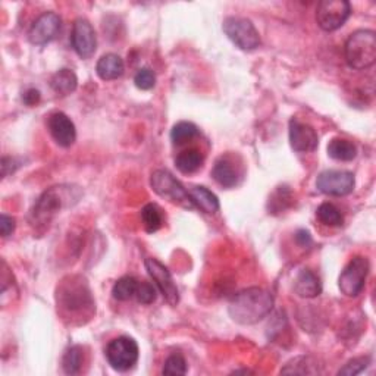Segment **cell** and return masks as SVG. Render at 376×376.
<instances>
[{
  "mask_svg": "<svg viewBox=\"0 0 376 376\" xmlns=\"http://www.w3.org/2000/svg\"><path fill=\"white\" fill-rule=\"evenodd\" d=\"M203 165V154L197 149L183 150L178 156L175 158V166L183 173H194Z\"/></svg>",
  "mask_w": 376,
  "mask_h": 376,
  "instance_id": "cell-22",
  "label": "cell"
},
{
  "mask_svg": "<svg viewBox=\"0 0 376 376\" xmlns=\"http://www.w3.org/2000/svg\"><path fill=\"white\" fill-rule=\"evenodd\" d=\"M351 15V5L345 0H322L316 8L318 26L323 31L341 28Z\"/></svg>",
  "mask_w": 376,
  "mask_h": 376,
  "instance_id": "cell-9",
  "label": "cell"
},
{
  "mask_svg": "<svg viewBox=\"0 0 376 376\" xmlns=\"http://www.w3.org/2000/svg\"><path fill=\"white\" fill-rule=\"evenodd\" d=\"M328 154L329 158L338 162H351L358 156V147L355 143H351L344 139H333L328 144Z\"/></svg>",
  "mask_w": 376,
  "mask_h": 376,
  "instance_id": "cell-21",
  "label": "cell"
},
{
  "mask_svg": "<svg viewBox=\"0 0 376 376\" xmlns=\"http://www.w3.org/2000/svg\"><path fill=\"white\" fill-rule=\"evenodd\" d=\"M141 220H143V225L146 228L147 232H156L162 228L163 225V213L162 209L154 205V203H149L141 209Z\"/></svg>",
  "mask_w": 376,
  "mask_h": 376,
  "instance_id": "cell-24",
  "label": "cell"
},
{
  "mask_svg": "<svg viewBox=\"0 0 376 376\" xmlns=\"http://www.w3.org/2000/svg\"><path fill=\"white\" fill-rule=\"evenodd\" d=\"M22 100H24L27 106H34L40 102V92L36 90V88H30V90H27L24 96H22Z\"/></svg>",
  "mask_w": 376,
  "mask_h": 376,
  "instance_id": "cell-34",
  "label": "cell"
},
{
  "mask_svg": "<svg viewBox=\"0 0 376 376\" xmlns=\"http://www.w3.org/2000/svg\"><path fill=\"white\" fill-rule=\"evenodd\" d=\"M137 286H139V281L134 276H122L115 282L112 289V296L118 301H128L132 297H136Z\"/></svg>",
  "mask_w": 376,
  "mask_h": 376,
  "instance_id": "cell-26",
  "label": "cell"
},
{
  "mask_svg": "<svg viewBox=\"0 0 376 376\" xmlns=\"http://www.w3.org/2000/svg\"><path fill=\"white\" fill-rule=\"evenodd\" d=\"M188 194H190V200L193 206H195L197 209H200L202 212L209 213V215L219 212L220 209L219 198L209 188L203 186H195L188 191Z\"/></svg>",
  "mask_w": 376,
  "mask_h": 376,
  "instance_id": "cell-19",
  "label": "cell"
},
{
  "mask_svg": "<svg viewBox=\"0 0 376 376\" xmlns=\"http://www.w3.org/2000/svg\"><path fill=\"white\" fill-rule=\"evenodd\" d=\"M15 231V219L6 213H2L0 216V232L2 237H9Z\"/></svg>",
  "mask_w": 376,
  "mask_h": 376,
  "instance_id": "cell-33",
  "label": "cell"
},
{
  "mask_svg": "<svg viewBox=\"0 0 376 376\" xmlns=\"http://www.w3.org/2000/svg\"><path fill=\"white\" fill-rule=\"evenodd\" d=\"M222 28L227 37L241 50L250 52L260 46V34L253 22L247 18L228 16L224 21Z\"/></svg>",
  "mask_w": 376,
  "mask_h": 376,
  "instance_id": "cell-5",
  "label": "cell"
},
{
  "mask_svg": "<svg viewBox=\"0 0 376 376\" xmlns=\"http://www.w3.org/2000/svg\"><path fill=\"white\" fill-rule=\"evenodd\" d=\"M316 216L321 224L326 227H341L344 224V217L340 209L333 203H322L316 210Z\"/></svg>",
  "mask_w": 376,
  "mask_h": 376,
  "instance_id": "cell-28",
  "label": "cell"
},
{
  "mask_svg": "<svg viewBox=\"0 0 376 376\" xmlns=\"http://www.w3.org/2000/svg\"><path fill=\"white\" fill-rule=\"evenodd\" d=\"M355 186V175L348 171H323L316 180V187L321 193L337 197L353 193Z\"/></svg>",
  "mask_w": 376,
  "mask_h": 376,
  "instance_id": "cell-11",
  "label": "cell"
},
{
  "mask_svg": "<svg viewBox=\"0 0 376 376\" xmlns=\"http://www.w3.org/2000/svg\"><path fill=\"white\" fill-rule=\"evenodd\" d=\"M84 363V350L80 345H72L65 351L62 367L66 375H77L81 372Z\"/></svg>",
  "mask_w": 376,
  "mask_h": 376,
  "instance_id": "cell-25",
  "label": "cell"
},
{
  "mask_svg": "<svg viewBox=\"0 0 376 376\" xmlns=\"http://www.w3.org/2000/svg\"><path fill=\"white\" fill-rule=\"evenodd\" d=\"M62 19L55 12H44L34 22L28 31V38L36 46H43L55 40L60 31Z\"/></svg>",
  "mask_w": 376,
  "mask_h": 376,
  "instance_id": "cell-13",
  "label": "cell"
},
{
  "mask_svg": "<svg viewBox=\"0 0 376 376\" xmlns=\"http://www.w3.org/2000/svg\"><path fill=\"white\" fill-rule=\"evenodd\" d=\"M125 71V65L121 56L115 53H107L103 55L97 65H96V72L103 81H114L122 77Z\"/></svg>",
  "mask_w": 376,
  "mask_h": 376,
  "instance_id": "cell-18",
  "label": "cell"
},
{
  "mask_svg": "<svg viewBox=\"0 0 376 376\" xmlns=\"http://www.w3.org/2000/svg\"><path fill=\"white\" fill-rule=\"evenodd\" d=\"M345 60L350 68L363 71L376 62V34L373 30H358L345 41Z\"/></svg>",
  "mask_w": 376,
  "mask_h": 376,
  "instance_id": "cell-4",
  "label": "cell"
},
{
  "mask_svg": "<svg viewBox=\"0 0 376 376\" xmlns=\"http://www.w3.org/2000/svg\"><path fill=\"white\" fill-rule=\"evenodd\" d=\"M82 195L77 186H56L44 191L31 210L33 225L49 224L56 213L65 208H71Z\"/></svg>",
  "mask_w": 376,
  "mask_h": 376,
  "instance_id": "cell-3",
  "label": "cell"
},
{
  "mask_svg": "<svg viewBox=\"0 0 376 376\" xmlns=\"http://www.w3.org/2000/svg\"><path fill=\"white\" fill-rule=\"evenodd\" d=\"M158 293L156 289L150 284V282H139L137 291H136V299L140 304H151L156 300Z\"/></svg>",
  "mask_w": 376,
  "mask_h": 376,
  "instance_id": "cell-30",
  "label": "cell"
},
{
  "mask_svg": "<svg viewBox=\"0 0 376 376\" xmlns=\"http://www.w3.org/2000/svg\"><path fill=\"white\" fill-rule=\"evenodd\" d=\"M290 144L299 153L315 151L319 144L315 128L297 118H293L290 121Z\"/></svg>",
  "mask_w": 376,
  "mask_h": 376,
  "instance_id": "cell-14",
  "label": "cell"
},
{
  "mask_svg": "<svg viewBox=\"0 0 376 376\" xmlns=\"http://www.w3.org/2000/svg\"><path fill=\"white\" fill-rule=\"evenodd\" d=\"M370 365L369 358H358L350 360L343 369L338 370V375H347V376H355L362 373L367 366Z\"/></svg>",
  "mask_w": 376,
  "mask_h": 376,
  "instance_id": "cell-32",
  "label": "cell"
},
{
  "mask_svg": "<svg viewBox=\"0 0 376 376\" xmlns=\"http://www.w3.org/2000/svg\"><path fill=\"white\" fill-rule=\"evenodd\" d=\"M296 241L299 242V245L301 247H308V246H312V237H311V232L306 231V230H300L297 231L296 234Z\"/></svg>",
  "mask_w": 376,
  "mask_h": 376,
  "instance_id": "cell-35",
  "label": "cell"
},
{
  "mask_svg": "<svg viewBox=\"0 0 376 376\" xmlns=\"http://www.w3.org/2000/svg\"><path fill=\"white\" fill-rule=\"evenodd\" d=\"M134 84L140 90H151L156 85V75L150 68H141L134 77Z\"/></svg>",
  "mask_w": 376,
  "mask_h": 376,
  "instance_id": "cell-31",
  "label": "cell"
},
{
  "mask_svg": "<svg viewBox=\"0 0 376 376\" xmlns=\"http://www.w3.org/2000/svg\"><path fill=\"white\" fill-rule=\"evenodd\" d=\"M72 48L82 59H90L97 48V37L90 21L84 18L75 19L71 34Z\"/></svg>",
  "mask_w": 376,
  "mask_h": 376,
  "instance_id": "cell-12",
  "label": "cell"
},
{
  "mask_svg": "<svg viewBox=\"0 0 376 376\" xmlns=\"http://www.w3.org/2000/svg\"><path fill=\"white\" fill-rule=\"evenodd\" d=\"M48 127L50 136L60 147H71L77 140V129L74 122L63 112H55L49 117Z\"/></svg>",
  "mask_w": 376,
  "mask_h": 376,
  "instance_id": "cell-15",
  "label": "cell"
},
{
  "mask_svg": "<svg viewBox=\"0 0 376 376\" xmlns=\"http://www.w3.org/2000/svg\"><path fill=\"white\" fill-rule=\"evenodd\" d=\"M144 267L150 278L156 284L158 290L163 296V299L171 304L176 306L180 303V291L178 286H176L169 269L165 267L163 263H161L158 259L149 257L144 260Z\"/></svg>",
  "mask_w": 376,
  "mask_h": 376,
  "instance_id": "cell-10",
  "label": "cell"
},
{
  "mask_svg": "<svg viewBox=\"0 0 376 376\" xmlns=\"http://www.w3.org/2000/svg\"><path fill=\"white\" fill-rule=\"evenodd\" d=\"M370 264L367 257L365 256L353 257L338 278L340 291L345 297H358L365 289Z\"/></svg>",
  "mask_w": 376,
  "mask_h": 376,
  "instance_id": "cell-8",
  "label": "cell"
},
{
  "mask_svg": "<svg viewBox=\"0 0 376 376\" xmlns=\"http://www.w3.org/2000/svg\"><path fill=\"white\" fill-rule=\"evenodd\" d=\"M78 78L72 70H59L50 80L52 90L59 96H68L77 90Z\"/></svg>",
  "mask_w": 376,
  "mask_h": 376,
  "instance_id": "cell-20",
  "label": "cell"
},
{
  "mask_svg": "<svg viewBox=\"0 0 376 376\" xmlns=\"http://www.w3.org/2000/svg\"><path fill=\"white\" fill-rule=\"evenodd\" d=\"M139 344L131 337H118L110 341L106 347V359L110 367L118 372H127L134 367L139 362Z\"/></svg>",
  "mask_w": 376,
  "mask_h": 376,
  "instance_id": "cell-6",
  "label": "cell"
},
{
  "mask_svg": "<svg viewBox=\"0 0 376 376\" xmlns=\"http://www.w3.org/2000/svg\"><path fill=\"white\" fill-rule=\"evenodd\" d=\"M212 176L213 180L222 186L224 188H232L240 183V172L238 168L234 165L232 159L228 156L219 158L212 169Z\"/></svg>",
  "mask_w": 376,
  "mask_h": 376,
  "instance_id": "cell-16",
  "label": "cell"
},
{
  "mask_svg": "<svg viewBox=\"0 0 376 376\" xmlns=\"http://www.w3.org/2000/svg\"><path fill=\"white\" fill-rule=\"evenodd\" d=\"M150 186L154 193L166 198V200L180 205V206H184V208H193L188 191L169 171L166 169L154 171L151 173Z\"/></svg>",
  "mask_w": 376,
  "mask_h": 376,
  "instance_id": "cell-7",
  "label": "cell"
},
{
  "mask_svg": "<svg viewBox=\"0 0 376 376\" xmlns=\"http://www.w3.org/2000/svg\"><path fill=\"white\" fill-rule=\"evenodd\" d=\"M162 373L163 375H172V376H175V375H186L187 373V362H186V359L181 355H178V353H175V355H171L165 360Z\"/></svg>",
  "mask_w": 376,
  "mask_h": 376,
  "instance_id": "cell-29",
  "label": "cell"
},
{
  "mask_svg": "<svg viewBox=\"0 0 376 376\" xmlns=\"http://www.w3.org/2000/svg\"><path fill=\"white\" fill-rule=\"evenodd\" d=\"M56 301L58 308H60L65 316H90L95 311V300L92 297L90 286L81 276L65 278L58 286Z\"/></svg>",
  "mask_w": 376,
  "mask_h": 376,
  "instance_id": "cell-2",
  "label": "cell"
},
{
  "mask_svg": "<svg viewBox=\"0 0 376 376\" xmlns=\"http://www.w3.org/2000/svg\"><path fill=\"white\" fill-rule=\"evenodd\" d=\"M197 136H198V128L193 122H187V121L175 124L171 131V140L176 146H181Z\"/></svg>",
  "mask_w": 376,
  "mask_h": 376,
  "instance_id": "cell-27",
  "label": "cell"
},
{
  "mask_svg": "<svg viewBox=\"0 0 376 376\" xmlns=\"http://www.w3.org/2000/svg\"><path fill=\"white\" fill-rule=\"evenodd\" d=\"M274 308L272 294L259 286L242 290L232 297L228 313L240 325H254L267 318Z\"/></svg>",
  "mask_w": 376,
  "mask_h": 376,
  "instance_id": "cell-1",
  "label": "cell"
},
{
  "mask_svg": "<svg viewBox=\"0 0 376 376\" xmlns=\"http://www.w3.org/2000/svg\"><path fill=\"white\" fill-rule=\"evenodd\" d=\"M284 375H316L321 373L318 362L312 358H297L282 367Z\"/></svg>",
  "mask_w": 376,
  "mask_h": 376,
  "instance_id": "cell-23",
  "label": "cell"
},
{
  "mask_svg": "<svg viewBox=\"0 0 376 376\" xmlns=\"http://www.w3.org/2000/svg\"><path fill=\"white\" fill-rule=\"evenodd\" d=\"M294 291L303 299H315L322 293V284L311 269H301L294 281Z\"/></svg>",
  "mask_w": 376,
  "mask_h": 376,
  "instance_id": "cell-17",
  "label": "cell"
}]
</instances>
